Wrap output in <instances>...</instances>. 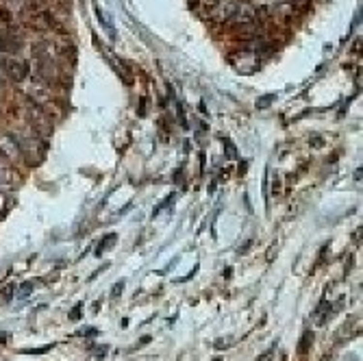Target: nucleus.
<instances>
[{"instance_id":"1","label":"nucleus","mask_w":363,"mask_h":361,"mask_svg":"<svg viewBox=\"0 0 363 361\" xmlns=\"http://www.w3.org/2000/svg\"><path fill=\"white\" fill-rule=\"evenodd\" d=\"M233 65H235L239 72L250 74V72H254V70L259 68V57H257V52H253V50H244V52H239V55L235 57Z\"/></svg>"},{"instance_id":"2","label":"nucleus","mask_w":363,"mask_h":361,"mask_svg":"<svg viewBox=\"0 0 363 361\" xmlns=\"http://www.w3.org/2000/svg\"><path fill=\"white\" fill-rule=\"evenodd\" d=\"M239 7V0H218V4L213 7V20L224 22L228 17H233V13Z\"/></svg>"},{"instance_id":"3","label":"nucleus","mask_w":363,"mask_h":361,"mask_svg":"<svg viewBox=\"0 0 363 361\" xmlns=\"http://www.w3.org/2000/svg\"><path fill=\"white\" fill-rule=\"evenodd\" d=\"M0 150H2L4 157L11 159V161H17V159L22 157L20 148H17L16 140H13L11 135H2V137H0Z\"/></svg>"},{"instance_id":"4","label":"nucleus","mask_w":363,"mask_h":361,"mask_svg":"<svg viewBox=\"0 0 363 361\" xmlns=\"http://www.w3.org/2000/svg\"><path fill=\"white\" fill-rule=\"evenodd\" d=\"M9 74H11V78L16 83H22L26 78V74H29V68H26V63H22V61H11V63H9Z\"/></svg>"},{"instance_id":"5","label":"nucleus","mask_w":363,"mask_h":361,"mask_svg":"<svg viewBox=\"0 0 363 361\" xmlns=\"http://www.w3.org/2000/svg\"><path fill=\"white\" fill-rule=\"evenodd\" d=\"M233 16H235L237 24H250V22L254 20V11L248 7V4H239V7H237V11L233 13Z\"/></svg>"},{"instance_id":"6","label":"nucleus","mask_w":363,"mask_h":361,"mask_svg":"<svg viewBox=\"0 0 363 361\" xmlns=\"http://www.w3.org/2000/svg\"><path fill=\"white\" fill-rule=\"evenodd\" d=\"M9 22H11V13L4 11V9H0V26H7Z\"/></svg>"},{"instance_id":"7","label":"nucleus","mask_w":363,"mask_h":361,"mask_svg":"<svg viewBox=\"0 0 363 361\" xmlns=\"http://www.w3.org/2000/svg\"><path fill=\"white\" fill-rule=\"evenodd\" d=\"M272 194H274V196L281 194V179L276 174H274V187H272Z\"/></svg>"},{"instance_id":"8","label":"nucleus","mask_w":363,"mask_h":361,"mask_svg":"<svg viewBox=\"0 0 363 361\" xmlns=\"http://www.w3.org/2000/svg\"><path fill=\"white\" fill-rule=\"evenodd\" d=\"M9 2H11V4H24L26 0H9Z\"/></svg>"},{"instance_id":"9","label":"nucleus","mask_w":363,"mask_h":361,"mask_svg":"<svg viewBox=\"0 0 363 361\" xmlns=\"http://www.w3.org/2000/svg\"><path fill=\"white\" fill-rule=\"evenodd\" d=\"M205 2H207V4H213V2H218V0H205Z\"/></svg>"}]
</instances>
